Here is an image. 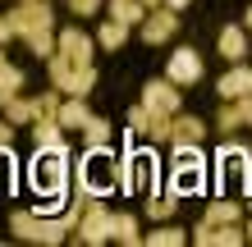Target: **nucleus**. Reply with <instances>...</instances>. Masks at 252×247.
Wrapping results in <instances>:
<instances>
[{"mask_svg":"<svg viewBox=\"0 0 252 247\" xmlns=\"http://www.w3.org/2000/svg\"><path fill=\"white\" fill-rule=\"evenodd\" d=\"M5 19L14 27V37H23L28 46H32V55L46 60V55L55 51V14H51L46 0H19Z\"/></svg>","mask_w":252,"mask_h":247,"instance_id":"1","label":"nucleus"},{"mask_svg":"<svg viewBox=\"0 0 252 247\" xmlns=\"http://www.w3.org/2000/svg\"><path fill=\"white\" fill-rule=\"evenodd\" d=\"M73 183L87 197H110L120 188V156L110 147H87L83 161H73Z\"/></svg>","mask_w":252,"mask_h":247,"instance_id":"2","label":"nucleus"},{"mask_svg":"<svg viewBox=\"0 0 252 247\" xmlns=\"http://www.w3.org/2000/svg\"><path fill=\"white\" fill-rule=\"evenodd\" d=\"M216 188L220 197H234V201L252 197V151L243 142H225L216 151Z\"/></svg>","mask_w":252,"mask_h":247,"instance_id":"3","label":"nucleus"},{"mask_svg":"<svg viewBox=\"0 0 252 247\" xmlns=\"http://www.w3.org/2000/svg\"><path fill=\"white\" fill-rule=\"evenodd\" d=\"M156 151L152 147H133V137H128V151L120 156V188L124 192H156Z\"/></svg>","mask_w":252,"mask_h":247,"instance_id":"4","label":"nucleus"},{"mask_svg":"<svg viewBox=\"0 0 252 247\" xmlns=\"http://www.w3.org/2000/svg\"><path fill=\"white\" fill-rule=\"evenodd\" d=\"M46 74H51L55 92H69V96H87L96 87V64H78L69 55H60V51L46 55Z\"/></svg>","mask_w":252,"mask_h":247,"instance_id":"5","label":"nucleus"},{"mask_svg":"<svg viewBox=\"0 0 252 247\" xmlns=\"http://www.w3.org/2000/svg\"><path fill=\"white\" fill-rule=\"evenodd\" d=\"M202 188H206V156L197 147H174L170 192H202Z\"/></svg>","mask_w":252,"mask_h":247,"instance_id":"6","label":"nucleus"},{"mask_svg":"<svg viewBox=\"0 0 252 247\" xmlns=\"http://www.w3.org/2000/svg\"><path fill=\"white\" fill-rule=\"evenodd\" d=\"M73 238L87 243V247L110 243V206L101 197H87L83 201V215H78V224H73Z\"/></svg>","mask_w":252,"mask_h":247,"instance_id":"7","label":"nucleus"},{"mask_svg":"<svg viewBox=\"0 0 252 247\" xmlns=\"http://www.w3.org/2000/svg\"><path fill=\"white\" fill-rule=\"evenodd\" d=\"M138 32H142L147 46H165V41L179 32V9H170V5H152V9L142 14Z\"/></svg>","mask_w":252,"mask_h":247,"instance_id":"8","label":"nucleus"},{"mask_svg":"<svg viewBox=\"0 0 252 247\" xmlns=\"http://www.w3.org/2000/svg\"><path fill=\"white\" fill-rule=\"evenodd\" d=\"M142 106L152 110V119H170V114H179L184 96H179V87H174L170 78H152L142 87Z\"/></svg>","mask_w":252,"mask_h":247,"instance_id":"9","label":"nucleus"},{"mask_svg":"<svg viewBox=\"0 0 252 247\" xmlns=\"http://www.w3.org/2000/svg\"><path fill=\"white\" fill-rule=\"evenodd\" d=\"M202 55L197 51H188V46H179V51H170V64H165V78L174 82V87H192V82H202Z\"/></svg>","mask_w":252,"mask_h":247,"instance_id":"10","label":"nucleus"},{"mask_svg":"<svg viewBox=\"0 0 252 247\" xmlns=\"http://www.w3.org/2000/svg\"><path fill=\"white\" fill-rule=\"evenodd\" d=\"M202 137H206V124L192 119V114H170V119H165V142H170V151H174V147H202Z\"/></svg>","mask_w":252,"mask_h":247,"instance_id":"11","label":"nucleus"},{"mask_svg":"<svg viewBox=\"0 0 252 247\" xmlns=\"http://www.w3.org/2000/svg\"><path fill=\"white\" fill-rule=\"evenodd\" d=\"M197 247H243V224H197L188 234Z\"/></svg>","mask_w":252,"mask_h":247,"instance_id":"12","label":"nucleus"},{"mask_svg":"<svg viewBox=\"0 0 252 247\" xmlns=\"http://www.w3.org/2000/svg\"><path fill=\"white\" fill-rule=\"evenodd\" d=\"M55 51L69 55V60H78V64H92V51H96V41L83 32V27H60L55 32Z\"/></svg>","mask_w":252,"mask_h":247,"instance_id":"13","label":"nucleus"},{"mask_svg":"<svg viewBox=\"0 0 252 247\" xmlns=\"http://www.w3.org/2000/svg\"><path fill=\"white\" fill-rule=\"evenodd\" d=\"M216 92H220V101H239V96H248L252 92V64H229V74H220V82H216Z\"/></svg>","mask_w":252,"mask_h":247,"instance_id":"14","label":"nucleus"},{"mask_svg":"<svg viewBox=\"0 0 252 247\" xmlns=\"http://www.w3.org/2000/svg\"><path fill=\"white\" fill-rule=\"evenodd\" d=\"M252 46V37H248V27L243 23H229V27H220V55H225L229 64H239L243 55Z\"/></svg>","mask_w":252,"mask_h":247,"instance_id":"15","label":"nucleus"},{"mask_svg":"<svg viewBox=\"0 0 252 247\" xmlns=\"http://www.w3.org/2000/svg\"><path fill=\"white\" fill-rule=\"evenodd\" d=\"M239 220H243V201H234V197H216L202 215V224H239Z\"/></svg>","mask_w":252,"mask_h":247,"instance_id":"16","label":"nucleus"},{"mask_svg":"<svg viewBox=\"0 0 252 247\" xmlns=\"http://www.w3.org/2000/svg\"><path fill=\"white\" fill-rule=\"evenodd\" d=\"M110 238L124 243V247H138L142 234H138V220H133L128 211H110Z\"/></svg>","mask_w":252,"mask_h":247,"instance_id":"17","label":"nucleus"},{"mask_svg":"<svg viewBox=\"0 0 252 247\" xmlns=\"http://www.w3.org/2000/svg\"><path fill=\"white\" fill-rule=\"evenodd\" d=\"M106 9H110V19H115V23H124V27H128V32L142 23V14H147L142 0H106Z\"/></svg>","mask_w":252,"mask_h":247,"instance_id":"18","label":"nucleus"},{"mask_svg":"<svg viewBox=\"0 0 252 247\" xmlns=\"http://www.w3.org/2000/svg\"><path fill=\"white\" fill-rule=\"evenodd\" d=\"M87 119H92V110H87V101H83V96L60 101V114H55V124H60V128H83Z\"/></svg>","mask_w":252,"mask_h":247,"instance_id":"19","label":"nucleus"},{"mask_svg":"<svg viewBox=\"0 0 252 247\" xmlns=\"http://www.w3.org/2000/svg\"><path fill=\"white\" fill-rule=\"evenodd\" d=\"M32 101V124H55V114H60V92H37V96H28Z\"/></svg>","mask_w":252,"mask_h":247,"instance_id":"20","label":"nucleus"},{"mask_svg":"<svg viewBox=\"0 0 252 247\" xmlns=\"http://www.w3.org/2000/svg\"><path fill=\"white\" fill-rule=\"evenodd\" d=\"M19 92H23V69L0 55V106H5L9 96H19Z\"/></svg>","mask_w":252,"mask_h":247,"instance_id":"21","label":"nucleus"},{"mask_svg":"<svg viewBox=\"0 0 252 247\" xmlns=\"http://www.w3.org/2000/svg\"><path fill=\"white\" fill-rule=\"evenodd\" d=\"M96 41H101L106 51H120L124 41H128V27L115 23V19H106V23H96Z\"/></svg>","mask_w":252,"mask_h":247,"instance_id":"22","label":"nucleus"},{"mask_svg":"<svg viewBox=\"0 0 252 247\" xmlns=\"http://www.w3.org/2000/svg\"><path fill=\"white\" fill-rule=\"evenodd\" d=\"M0 110H5V119H9L14 128H19V124H32V101H28L23 92H19V96H9Z\"/></svg>","mask_w":252,"mask_h":247,"instance_id":"23","label":"nucleus"},{"mask_svg":"<svg viewBox=\"0 0 252 247\" xmlns=\"http://www.w3.org/2000/svg\"><path fill=\"white\" fill-rule=\"evenodd\" d=\"M174 206H179V197H174V192L165 197L160 188H156V192H147V215H152V220H170Z\"/></svg>","mask_w":252,"mask_h":247,"instance_id":"24","label":"nucleus"},{"mask_svg":"<svg viewBox=\"0 0 252 247\" xmlns=\"http://www.w3.org/2000/svg\"><path fill=\"white\" fill-rule=\"evenodd\" d=\"M142 243L147 247H179V243H188V234H184V229H174V224H160L156 234H142Z\"/></svg>","mask_w":252,"mask_h":247,"instance_id":"25","label":"nucleus"},{"mask_svg":"<svg viewBox=\"0 0 252 247\" xmlns=\"http://www.w3.org/2000/svg\"><path fill=\"white\" fill-rule=\"evenodd\" d=\"M83 142L87 147H110V124L101 119V114H92V119L83 124Z\"/></svg>","mask_w":252,"mask_h":247,"instance_id":"26","label":"nucleus"},{"mask_svg":"<svg viewBox=\"0 0 252 247\" xmlns=\"http://www.w3.org/2000/svg\"><path fill=\"white\" fill-rule=\"evenodd\" d=\"M14 183H19V165H14V151L0 147V197L14 192Z\"/></svg>","mask_w":252,"mask_h":247,"instance_id":"27","label":"nucleus"},{"mask_svg":"<svg viewBox=\"0 0 252 247\" xmlns=\"http://www.w3.org/2000/svg\"><path fill=\"white\" fill-rule=\"evenodd\" d=\"M32 142H37V147H69L60 124H32Z\"/></svg>","mask_w":252,"mask_h":247,"instance_id":"28","label":"nucleus"},{"mask_svg":"<svg viewBox=\"0 0 252 247\" xmlns=\"http://www.w3.org/2000/svg\"><path fill=\"white\" fill-rule=\"evenodd\" d=\"M147 133H152V110L138 101V106L128 110V137H147Z\"/></svg>","mask_w":252,"mask_h":247,"instance_id":"29","label":"nucleus"},{"mask_svg":"<svg viewBox=\"0 0 252 247\" xmlns=\"http://www.w3.org/2000/svg\"><path fill=\"white\" fill-rule=\"evenodd\" d=\"M216 128H220V133H234V128H243V124H239V110H234V101H225V106H220Z\"/></svg>","mask_w":252,"mask_h":247,"instance_id":"30","label":"nucleus"},{"mask_svg":"<svg viewBox=\"0 0 252 247\" xmlns=\"http://www.w3.org/2000/svg\"><path fill=\"white\" fill-rule=\"evenodd\" d=\"M101 5H106V0H69V14H78V19H92Z\"/></svg>","mask_w":252,"mask_h":247,"instance_id":"31","label":"nucleus"},{"mask_svg":"<svg viewBox=\"0 0 252 247\" xmlns=\"http://www.w3.org/2000/svg\"><path fill=\"white\" fill-rule=\"evenodd\" d=\"M234 110H239V124H252V92L234 101Z\"/></svg>","mask_w":252,"mask_h":247,"instance_id":"32","label":"nucleus"},{"mask_svg":"<svg viewBox=\"0 0 252 247\" xmlns=\"http://www.w3.org/2000/svg\"><path fill=\"white\" fill-rule=\"evenodd\" d=\"M0 147H14V124L0 119Z\"/></svg>","mask_w":252,"mask_h":247,"instance_id":"33","label":"nucleus"},{"mask_svg":"<svg viewBox=\"0 0 252 247\" xmlns=\"http://www.w3.org/2000/svg\"><path fill=\"white\" fill-rule=\"evenodd\" d=\"M5 41H14V27H9L5 14H0V46H5Z\"/></svg>","mask_w":252,"mask_h":247,"instance_id":"34","label":"nucleus"},{"mask_svg":"<svg viewBox=\"0 0 252 247\" xmlns=\"http://www.w3.org/2000/svg\"><path fill=\"white\" fill-rule=\"evenodd\" d=\"M160 5H170V9H188L192 0H160Z\"/></svg>","mask_w":252,"mask_h":247,"instance_id":"35","label":"nucleus"},{"mask_svg":"<svg viewBox=\"0 0 252 247\" xmlns=\"http://www.w3.org/2000/svg\"><path fill=\"white\" fill-rule=\"evenodd\" d=\"M243 27H248V37H252V5H248V14H243Z\"/></svg>","mask_w":252,"mask_h":247,"instance_id":"36","label":"nucleus"},{"mask_svg":"<svg viewBox=\"0 0 252 247\" xmlns=\"http://www.w3.org/2000/svg\"><path fill=\"white\" fill-rule=\"evenodd\" d=\"M243 238H248V243H252V220H248V229H243Z\"/></svg>","mask_w":252,"mask_h":247,"instance_id":"37","label":"nucleus"},{"mask_svg":"<svg viewBox=\"0 0 252 247\" xmlns=\"http://www.w3.org/2000/svg\"><path fill=\"white\" fill-rule=\"evenodd\" d=\"M142 5H147V9H152V5H160V0H142Z\"/></svg>","mask_w":252,"mask_h":247,"instance_id":"38","label":"nucleus"},{"mask_svg":"<svg viewBox=\"0 0 252 247\" xmlns=\"http://www.w3.org/2000/svg\"><path fill=\"white\" fill-rule=\"evenodd\" d=\"M0 55H5V51H0Z\"/></svg>","mask_w":252,"mask_h":247,"instance_id":"39","label":"nucleus"}]
</instances>
